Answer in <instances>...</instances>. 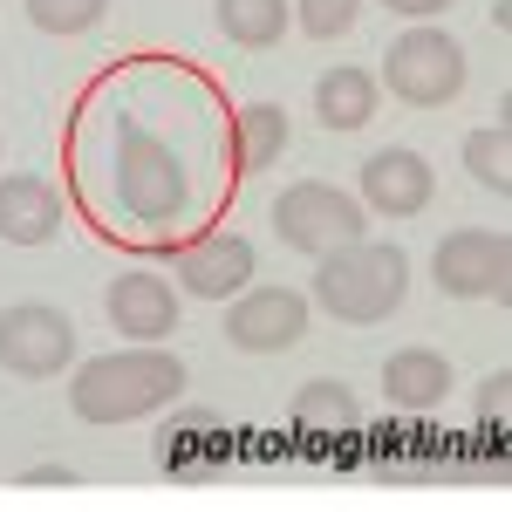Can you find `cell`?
Here are the masks:
<instances>
[{
	"mask_svg": "<svg viewBox=\"0 0 512 512\" xmlns=\"http://www.w3.org/2000/svg\"><path fill=\"white\" fill-rule=\"evenodd\" d=\"M178 396H185V362L158 342H137L123 355L82 362L76 383H69V410L82 424H137V417H151Z\"/></svg>",
	"mask_w": 512,
	"mask_h": 512,
	"instance_id": "obj_1",
	"label": "cell"
},
{
	"mask_svg": "<svg viewBox=\"0 0 512 512\" xmlns=\"http://www.w3.org/2000/svg\"><path fill=\"white\" fill-rule=\"evenodd\" d=\"M403 287H410V260H403V246H390V239H383V246L349 239V246L321 253L315 301L335 321L369 328V321H383V315H396V308H403Z\"/></svg>",
	"mask_w": 512,
	"mask_h": 512,
	"instance_id": "obj_2",
	"label": "cell"
},
{
	"mask_svg": "<svg viewBox=\"0 0 512 512\" xmlns=\"http://www.w3.org/2000/svg\"><path fill=\"white\" fill-rule=\"evenodd\" d=\"M117 205L137 226H171L192 205V178H185L178 151L164 137H151L144 123L117 130Z\"/></svg>",
	"mask_w": 512,
	"mask_h": 512,
	"instance_id": "obj_3",
	"label": "cell"
},
{
	"mask_svg": "<svg viewBox=\"0 0 512 512\" xmlns=\"http://www.w3.org/2000/svg\"><path fill=\"white\" fill-rule=\"evenodd\" d=\"M362 205L349 192H335V185H321V178H301V185H287L274 198V239L280 246H294V253H335V246H349L362 239Z\"/></svg>",
	"mask_w": 512,
	"mask_h": 512,
	"instance_id": "obj_4",
	"label": "cell"
},
{
	"mask_svg": "<svg viewBox=\"0 0 512 512\" xmlns=\"http://www.w3.org/2000/svg\"><path fill=\"white\" fill-rule=\"evenodd\" d=\"M383 82H390V96H403V103L437 110V103H451L465 89V48L451 35H437V28H410V35L390 41Z\"/></svg>",
	"mask_w": 512,
	"mask_h": 512,
	"instance_id": "obj_5",
	"label": "cell"
},
{
	"mask_svg": "<svg viewBox=\"0 0 512 512\" xmlns=\"http://www.w3.org/2000/svg\"><path fill=\"white\" fill-rule=\"evenodd\" d=\"M431 280L458 301H506L512 294V239L506 233H485V226H465V233L437 239L431 253Z\"/></svg>",
	"mask_w": 512,
	"mask_h": 512,
	"instance_id": "obj_6",
	"label": "cell"
},
{
	"mask_svg": "<svg viewBox=\"0 0 512 512\" xmlns=\"http://www.w3.org/2000/svg\"><path fill=\"white\" fill-rule=\"evenodd\" d=\"M76 362V328L62 308H41V301H21V308H0V369L14 376H62Z\"/></svg>",
	"mask_w": 512,
	"mask_h": 512,
	"instance_id": "obj_7",
	"label": "cell"
},
{
	"mask_svg": "<svg viewBox=\"0 0 512 512\" xmlns=\"http://www.w3.org/2000/svg\"><path fill=\"white\" fill-rule=\"evenodd\" d=\"M226 335H233V349H246V355L294 349V342L308 335V301H301L294 287H239L233 315H226Z\"/></svg>",
	"mask_w": 512,
	"mask_h": 512,
	"instance_id": "obj_8",
	"label": "cell"
},
{
	"mask_svg": "<svg viewBox=\"0 0 512 512\" xmlns=\"http://www.w3.org/2000/svg\"><path fill=\"white\" fill-rule=\"evenodd\" d=\"M253 239L246 233H205L198 246L178 253V280H185V294L198 301H233L239 287H253Z\"/></svg>",
	"mask_w": 512,
	"mask_h": 512,
	"instance_id": "obj_9",
	"label": "cell"
},
{
	"mask_svg": "<svg viewBox=\"0 0 512 512\" xmlns=\"http://www.w3.org/2000/svg\"><path fill=\"white\" fill-rule=\"evenodd\" d=\"M431 164L417 158V151H403V144H390V151H376V158H362V198L383 212V219H417L424 205H431Z\"/></svg>",
	"mask_w": 512,
	"mask_h": 512,
	"instance_id": "obj_10",
	"label": "cell"
},
{
	"mask_svg": "<svg viewBox=\"0 0 512 512\" xmlns=\"http://www.w3.org/2000/svg\"><path fill=\"white\" fill-rule=\"evenodd\" d=\"M110 321H117L130 342H164V335L178 328V294H171V280L144 274V267L117 274L110 280Z\"/></svg>",
	"mask_w": 512,
	"mask_h": 512,
	"instance_id": "obj_11",
	"label": "cell"
},
{
	"mask_svg": "<svg viewBox=\"0 0 512 512\" xmlns=\"http://www.w3.org/2000/svg\"><path fill=\"white\" fill-rule=\"evenodd\" d=\"M55 226H62V198L48 178H35V171L0 178V239L7 246H48Z\"/></svg>",
	"mask_w": 512,
	"mask_h": 512,
	"instance_id": "obj_12",
	"label": "cell"
},
{
	"mask_svg": "<svg viewBox=\"0 0 512 512\" xmlns=\"http://www.w3.org/2000/svg\"><path fill=\"white\" fill-rule=\"evenodd\" d=\"M383 396L396 410H437L451 396V362L437 349H396L383 362Z\"/></svg>",
	"mask_w": 512,
	"mask_h": 512,
	"instance_id": "obj_13",
	"label": "cell"
},
{
	"mask_svg": "<svg viewBox=\"0 0 512 512\" xmlns=\"http://www.w3.org/2000/svg\"><path fill=\"white\" fill-rule=\"evenodd\" d=\"M315 117L328 130H362L376 117V76L369 69H328L315 82Z\"/></svg>",
	"mask_w": 512,
	"mask_h": 512,
	"instance_id": "obj_14",
	"label": "cell"
},
{
	"mask_svg": "<svg viewBox=\"0 0 512 512\" xmlns=\"http://www.w3.org/2000/svg\"><path fill=\"white\" fill-rule=\"evenodd\" d=\"M287 151V110L280 103H246L233 130V158L239 171H267V164Z\"/></svg>",
	"mask_w": 512,
	"mask_h": 512,
	"instance_id": "obj_15",
	"label": "cell"
},
{
	"mask_svg": "<svg viewBox=\"0 0 512 512\" xmlns=\"http://www.w3.org/2000/svg\"><path fill=\"white\" fill-rule=\"evenodd\" d=\"M219 35L239 48H274L287 35V0H219Z\"/></svg>",
	"mask_w": 512,
	"mask_h": 512,
	"instance_id": "obj_16",
	"label": "cell"
},
{
	"mask_svg": "<svg viewBox=\"0 0 512 512\" xmlns=\"http://www.w3.org/2000/svg\"><path fill=\"white\" fill-rule=\"evenodd\" d=\"M294 424L315 437H342V431H355V396L342 383H308L294 396Z\"/></svg>",
	"mask_w": 512,
	"mask_h": 512,
	"instance_id": "obj_17",
	"label": "cell"
},
{
	"mask_svg": "<svg viewBox=\"0 0 512 512\" xmlns=\"http://www.w3.org/2000/svg\"><path fill=\"white\" fill-rule=\"evenodd\" d=\"M219 437H226V431H219V417H212V410H192V417L158 444V465H164V472H192L198 458L219 451Z\"/></svg>",
	"mask_w": 512,
	"mask_h": 512,
	"instance_id": "obj_18",
	"label": "cell"
},
{
	"mask_svg": "<svg viewBox=\"0 0 512 512\" xmlns=\"http://www.w3.org/2000/svg\"><path fill=\"white\" fill-rule=\"evenodd\" d=\"M465 164H472L478 185H492V192L506 198V192H512V137H506V123L472 130V137H465Z\"/></svg>",
	"mask_w": 512,
	"mask_h": 512,
	"instance_id": "obj_19",
	"label": "cell"
},
{
	"mask_svg": "<svg viewBox=\"0 0 512 512\" xmlns=\"http://www.w3.org/2000/svg\"><path fill=\"white\" fill-rule=\"evenodd\" d=\"M103 7L110 0H28V21L41 35H82V28L103 21Z\"/></svg>",
	"mask_w": 512,
	"mask_h": 512,
	"instance_id": "obj_20",
	"label": "cell"
},
{
	"mask_svg": "<svg viewBox=\"0 0 512 512\" xmlns=\"http://www.w3.org/2000/svg\"><path fill=\"white\" fill-rule=\"evenodd\" d=\"M355 14H362V0H301V28L315 41H335L355 28Z\"/></svg>",
	"mask_w": 512,
	"mask_h": 512,
	"instance_id": "obj_21",
	"label": "cell"
},
{
	"mask_svg": "<svg viewBox=\"0 0 512 512\" xmlns=\"http://www.w3.org/2000/svg\"><path fill=\"white\" fill-rule=\"evenodd\" d=\"M506 403H512V369H492L485 390H478V417L485 424H506Z\"/></svg>",
	"mask_w": 512,
	"mask_h": 512,
	"instance_id": "obj_22",
	"label": "cell"
},
{
	"mask_svg": "<svg viewBox=\"0 0 512 512\" xmlns=\"http://www.w3.org/2000/svg\"><path fill=\"white\" fill-rule=\"evenodd\" d=\"M383 7H396V14H444L451 0H383Z\"/></svg>",
	"mask_w": 512,
	"mask_h": 512,
	"instance_id": "obj_23",
	"label": "cell"
}]
</instances>
